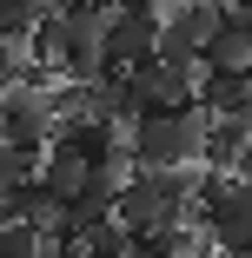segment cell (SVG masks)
Returning a JSON list of instances; mask_svg holds the SVG:
<instances>
[{
  "instance_id": "cell-10",
  "label": "cell",
  "mask_w": 252,
  "mask_h": 258,
  "mask_svg": "<svg viewBox=\"0 0 252 258\" xmlns=\"http://www.w3.org/2000/svg\"><path fill=\"white\" fill-rule=\"evenodd\" d=\"M46 245H54V238H46L40 225H0V258H46Z\"/></svg>"
},
{
  "instance_id": "cell-9",
  "label": "cell",
  "mask_w": 252,
  "mask_h": 258,
  "mask_svg": "<svg viewBox=\"0 0 252 258\" xmlns=\"http://www.w3.org/2000/svg\"><path fill=\"white\" fill-rule=\"evenodd\" d=\"M14 199H20V219H27V225H40L46 238H67V212H73V205H67L60 192H46V185L33 179V185L14 192Z\"/></svg>"
},
{
  "instance_id": "cell-11",
  "label": "cell",
  "mask_w": 252,
  "mask_h": 258,
  "mask_svg": "<svg viewBox=\"0 0 252 258\" xmlns=\"http://www.w3.org/2000/svg\"><path fill=\"white\" fill-rule=\"evenodd\" d=\"M46 159H33V152H14V146H0V192H27L40 179Z\"/></svg>"
},
{
  "instance_id": "cell-13",
  "label": "cell",
  "mask_w": 252,
  "mask_h": 258,
  "mask_svg": "<svg viewBox=\"0 0 252 258\" xmlns=\"http://www.w3.org/2000/svg\"><path fill=\"white\" fill-rule=\"evenodd\" d=\"M160 7H219V0H160Z\"/></svg>"
},
{
  "instance_id": "cell-14",
  "label": "cell",
  "mask_w": 252,
  "mask_h": 258,
  "mask_svg": "<svg viewBox=\"0 0 252 258\" xmlns=\"http://www.w3.org/2000/svg\"><path fill=\"white\" fill-rule=\"evenodd\" d=\"M226 7H232V14H245V20H252V0H226Z\"/></svg>"
},
{
  "instance_id": "cell-7",
  "label": "cell",
  "mask_w": 252,
  "mask_h": 258,
  "mask_svg": "<svg viewBox=\"0 0 252 258\" xmlns=\"http://www.w3.org/2000/svg\"><path fill=\"white\" fill-rule=\"evenodd\" d=\"M199 106L206 113H219V119H252V73H199Z\"/></svg>"
},
{
  "instance_id": "cell-3",
  "label": "cell",
  "mask_w": 252,
  "mask_h": 258,
  "mask_svg": "<svg viewBox=\"0 0 252 258\" xmlns=\"http://www.w3.org/2000/svg\"><path fill=\"white\" fill-rule=\"evenodd\" d=\"M219 27H226V7H160V60L199 67Z\"/></svg>"
},
{
  "instance_id": "cell-4",
  "label": "cell",
  "mask_w": 252,
  "mask_h": 258,
  "mask_svg": "<svg viewBox=\"0 0 252 258\" xmlns=\"http://www.w3.org/2000/svg\"><path fill=\"white\" fill-rule=\"evenodd\" d=\"M160 53V7H139V14H113L107 27V80L133 73Z\"/></svg>"
},
{
  "instance_id": "cell-1",
  "label": "cell",
  "mask_w": 252,
  "mask_h": 258,
  "mask_svg": "<svg viewBox=\"0 0 252 258\" xmlns=\"http://www.w3.org/2000/svg\"><path fill=\"white\" fill-rule=\"evenodd\" d=\"M206 133H213V113H206V106H153V113H146V119L126 133L133 172L206 166Z\"/></svg>"
},
{
  "instance_id": "cell-2",
  "label": "cell",
  "mask_w": 252,
  "mask_h": 258,
  "mask_svg": "<svg viewBox=\"0 0 252 258\" xmlns=\"http://www.w3.org/2000/svg\"><path fill=\"white\" fill-rule=\"evenodd\" d=\"M199 219H206L219 251L252 245V185L232 172H206V199H199Z\"/></svg>"
},
{
  "instance_id": "cell-5",
  "label": "cell",
  "mask_w": 252,
  "mask_h": 258,
  "mask_svg": "<svg viewBox=\"0 0 252 258\" xmlns=\"http://www.w3.org/2000/svg\"><path fill=\"white\" fill-rule=\"evenodd\" d=\"M199 73L206 67H179V60H146V67H133V80L146 86V99L153 106H199Z\"/></svg>"
},
{
  "instance_id": "cell-12",
  "label": "cell",
  "mask_w": 252,
  "mask_h": 258,
  "mask_svg": "<svg viewBox=\"0 0 252 258\" xmlns=\"http://www.w3.org/2000/svg\"><path fill=\"white\" fill-rule=\"evenodd\" d=\"M232 179H245V185H252V146H245V159H239V172H232Z\"/></svg>"
},
{
  "instance_id": "cell-15",
  "label": "cell",
  "mask_w": 252,
  "mask_h": 258,
  "mask_svg": "<svg viewBox=\"0 0 252 258\" xmlns=\"http://www.w3.org/2000/svg\"><path fill=\"white\" fill-rule=\"evenodd\" d=\"M219 258H252V245H239V251H219Z\"/></svg>"
},
{
  "instance_id": "cell-6",
  "label": "cell",
  "mask_w": 252,
  "mask_h": 258,
  "mask_svg": "<svg viewBox=\"0 0 252 258\" xmlns=\"http://www.w3.org/2000/svg\"><path fill=\"white\" fill-rule=\"evenodd\" d=\"M219 7H226V0H219ZM199 67H213V73H252V20L226 7V27H219V40L206 46Z\"/></svg>"
},
{
  "instance_id": "cell-8",
  "label": "cell",
  "mask_w": 252,
  "mask_h": 258,
  "mask_svg": "<svg viewBox=\"0 0 252 258\" xmlns=\"http://www.w3.org/2000/svg\"><path fill=\"white\" fill-rule=\"evenodd\" d=\"M245 146H252V119H219L213 113V133H206V172H239L245 159Z\"/></svg>"
}]
</instances>
